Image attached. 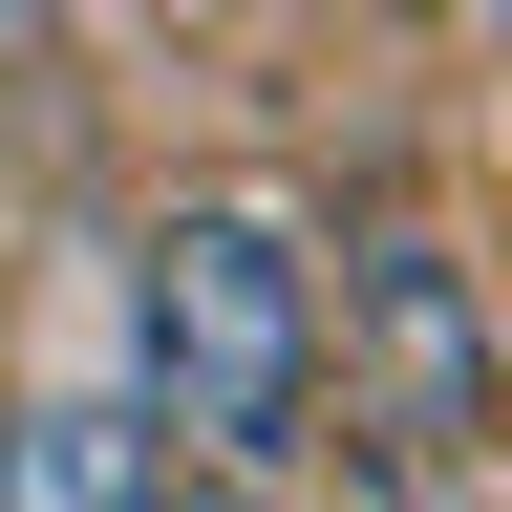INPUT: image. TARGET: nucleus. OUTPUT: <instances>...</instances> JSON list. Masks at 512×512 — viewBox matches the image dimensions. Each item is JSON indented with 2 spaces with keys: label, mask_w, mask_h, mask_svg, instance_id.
<instances>
[{
  "label": "nucleus",
  "mask_w": 512,
  "mask_h": 512,
  "mask_svg": "<svg viewBox=\"0 0 512 512\" xmlns=\"http://www.w3.org/2000/svg\"><path fill=\"white\" fill-rule=\"evenodd\" d=\"M128 491H192L150 406H0V512H128Z\"/></svg>",
  "instance_id": "3"
},
{
  "label": "nucleus",
  "mask_w": 512,
  "mask_h": 512,
  "mask_svg": "<svg viewBox=\"0 0 512 512\" xmlns=\"http://www.w3.org/2000/svg\"><path fill=\"white\" fill-rule=\"evenodd\" d=\"M320 342H363V384H384V427H406V448H470V427H491V299H470V256L406 235V214L342 256Z\"/></svg>",
  "instance_id": "2"
},
{
  "label": "nucleus",
  "mask_w": 512,
  "mask_h": 512,
  "mask_svg": "<svg viewBox=\"0 0 512 512\" xmlns=\"http://www.w3.org/2000/svg\"><path fill=\"white\" fill-rule=\"evenodd\" d=\"M128 363H150V427L192 470H299L320 427V256L278 214H235V192H192V214L128 235Z\"/></svg>",
  "instance_id": "1"
}]
</instances>
